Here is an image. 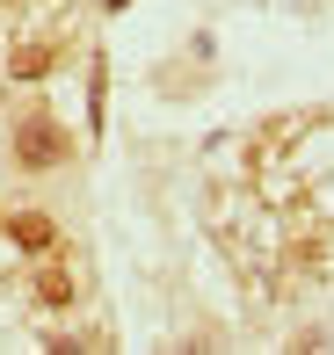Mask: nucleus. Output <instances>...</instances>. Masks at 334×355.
Segmentation results:
<instances>
[{"instance_id": "3", "label": "nucleus", "mask_w": 334, "mask_h": 355, "mask_svg": "<svg viewBox=\"0 0 334 355\" xmlns=\"http://www.w3.org/2000/svg\"><path fill=\"white\" fill-rule=\"evenodd\" d=\"M0 232H8L22 254H58V225H51V211H8V218H0Z\"/></svg>"}, {"instance_id": "4", "label": "nucleus", "mask_w": 334, "mask_h": 355, "mask_svg": "<svg viewBox=\"0 0 334 355\" xmlns=\"http://www.w3.org/2000/svg\"><path fill=\"white\" fill-rule=\"evenodd\" d=\"M29 297H37L44 312H66V304L81 297V283H73V268H66V261H44L37 276H29Z\"/></svg>"}, {"instance_id": "1", "label": "nucleus", "mask_w": 334, "mask_h": 355, "mask_svg": "<svg viewBox=\"0 0 334 355\" xmlns=\"http://www.w3.org/2000/svg\"><path fill=\"white\" fill-rule=\"evenodd\" d=\"M8 153H15V167H22V174H51V167H66V159H73V138H66V123H58L51 109H29V116H15Z\"/></svg>"}, {"instance_id": "2", "label": "nucleus", "mask_w": 334, "mask_h": 355, "mask_svg": "<svg viewBox=\"0 0 334 355\" xmlns=\"http://www.w3.org/2000/svg\"><path fill=\"white\" fill-rule=\"evenodd\" d=\"M51 66H58V37H44V29H22V37L8 44V58H0V73L22 80V87H29V80H44Z\"/></svg>"}]
</instances>
